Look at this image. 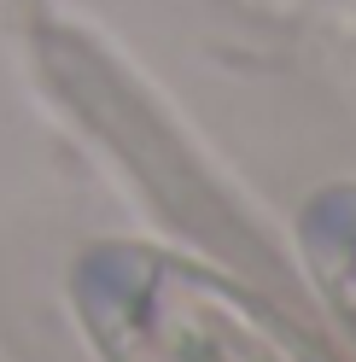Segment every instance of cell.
Listing matches in <instances>:
<instances>
[{
    "mask_svg": "<svg viewBox=\"0 0 356 362\" xmlns=\"http://www.w3.org/2000/svg\"><path fill=\"white\" fill-rule=\"evenodd\" d=\"M82 310L111 362H316L239 292L146 252L88 257Z\"/></svg>",
    "mask_w": 356,
    "mask_h": 362,
    "instance_id": "cell-1",
    "label": "cell"
},
{
    "mask_svg": "<svg viewBox=\"0 0 356 362\" xmlns=\"http://www.w3.org/2000/svg\"><path fill=\"white\" fill-rule=\"evenodd\" d=\"M316 263L327 292L356 322V193H339L316 211Z\"/></svg>",
    "mask_w": 356,
    "mask_h": 362,
    "instance_id": "cell-2",
    "label": "cell"
}]
</instances>
